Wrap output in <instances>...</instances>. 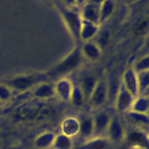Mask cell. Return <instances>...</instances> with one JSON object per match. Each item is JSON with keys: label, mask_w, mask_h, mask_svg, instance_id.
Returning a JSON list of instances; mask_svg holds the SVG:
<instances>
[{"label": "cell", "mask_w": 149, "mask_h": 149, "mask_svg": "<svg viewBox=\"0 0 149 149\" xmlns=\"http://www.w3.org/2000/svg\"><path fill=\"white\" fill-rule=\"evenodd\" d=\"M47 101L33 98L23 102L15 112V118L22 121H30L47 116L51 109Z\"/></svg>", "instance_id": "1"}, {"label": "cell", "mask_w": 149, "mask_h": 149, "mask_svg": "<svg viewBox=\"0 0 149 149\" xmlns=\"http://www.w3.org/2000/svg\"><path fill=\"white\" fill-rule=\"evenodd\" d=\"M82 57L80 49L79 48L73 49L49 71L47 76L65 77V74L72 72L80 65Z\"/></svg>", "instance_id": "2"}, {"label": "cell", "mask_w": 149, "mask_h": 149, "mask_svg": "<svg viewBox=\"0 0 149 149\" xmlns=\"http://www.w3.org/2000/svg\"><path fill=\"white\" fill-rule=\"evenodd\" d=\"M48 76L39 73L19 74L7 80L6 84L13 91L24 92L33 89L37 85L47 81Z\"/></svg>", "instance_id": "3"}, {"label": "cell", "mask_w": 149, "mask_h": 149, "mask_svg": "<svg viewBox=\"0 0 149 149\" xmlns=\"http://www.w3.org/2000/svg\"><path fill=\"white\" fill-rule=\"evenodd\" d=\"M55 5L58 9L71 34L74 38H79L82 21L80 11L75 9L76 7L67 6L62 1H56Z\"/></svg>", "instance_id": "4"}, {"label": "cell", "mask_w": 149, "mask_h": 149, "mask_svg": "<svg viewBox=\"0 0 149 149\" xmlns=\"http://www.w3.org/2000/svg\"><path fill=\"white\" fill-rule=\"evenodd\" d=\"M108 94L107 82L104 79L98 80L88 100L90 106L93 108H98L102 106L107 100Z\"/></svg>", "instance_id": "5"}, {"label": "cell", "mask_w": 149, "mask_h": 149, "mask_svg": "<svg viewBox=\"0 0 149 149\" xmlns=\"http://www.w3.org/2000/svg\"><path fill=\"white\" fill-rule=\"evenodd\" d=\"M101 3L98 1L84 2L80 10L81 19L100 25Z\"/></svg>", "instance_id": "6"}, {"label": "cell", "mask_w": 149, "mask_h": 149, "mask_svg": "<svg viewBox=\"0 0 149 149\" xmlns=\"http://www.w3.org/2000/svg\"><path fill=\"white\" fill-rule=\"evenodd\" d=\"M74 84L70 79L62 77L54 84L55 96L63 102H69Z\"/></svg>", "instance_id": "7"}, {"label": "cell", "mask_w": 149, "mask_h": 149, "mask_svg": "<svg viewBox=\"0 0 149 149\" xmlns=\"http://www.w3.org/2000/svg\"><path fill=\"white\" fill-rule=\"evenodd\" d=\"M134 98L121 83L115 100V108L116 111L119 112L129 111Z\"/></svg>", "instance_id": "8"}, {"label": "cell", "mask_w": 149, "mask_h": 149, "mask_svg": "<svg viewBox=\"0 0 149 149\" xmlns=\"http://www.w3.org/2000/svg\"><path fill=\"white\" fill-rule=\"evenodd\" d=\"M93 118L94 132L93 137H102L106 134L110 123L112 116L107 112H100L96 114Z\"/></svg>", "instance_id": "9"}, {"label": "cell", "mask_w": 149, "mask_h": 149, "mask_svg": "<svg viewBox=\"0 0 149 149\" xmlns=\"http://www.w3.org/2000/svg\"><path fill=\"white\" fill-rule=\"evenodd\" d=\"M106 134L109 142L116 143L123 139L125 130L120 120L116 116H112Z\"/></svg>", "instance_id": "10"}, {"label": "cell", "mask_w": 149, "mask_h": 149, "mask_svg": "<svg viewBox=\"0 0 149 149\" xmlns=\"http://www.w3.org/2000/svg\"><path fill=\"white\" fill-rule=\"evenodd\" d=\"M122 84L134 98L139 95L137 73L132 67L125 71L122 76Z\"/></svg>", "instance_id": "11"}, {"label": "cell", "mask_w": 149, "mask_h": 149, "mask_svg": "<svg viewBox=\"0 0 149 149\" xmlns=\"http://www.w3.org/2000/svg\"><path fill=\"white\" fill-rule=\"evenodd\" d=\"M80 121L74 116H68L64 118L61 123V133L72 138L80 132Z\"/></svg>", "instance_id": "12"}, {"label": "cell", "mask_w": 149, "mask_h": 149, "mask_svg": "<svg viewBox=\"0 0 149 149\" xmlns=\"http://www.w3.org/2000/svg\"><path fill=\"white\" fill-rule=\"evenodd\" d=\"M80 51L83 57L91 61L99 59L102 55L101 46L98 43L91 41L84 42L80 48Z\"/></svg>", "instance_id": "13"}, {"label": "cell", "mask_w": 149, "mask_h": 149, "mask_svg": "<svg viewBox=\"0 0 149 149\" xmlns=\"http://www.w3.org/2000/svg\"><path fill=\"white\" fill-rule=\"evenodd\" d=\"M31 95L33 98L47 101L55 96L54 84L47 81L42 82L31 89Z\"/></svg>", "instance_id": "14"}, {"label": "cell", "mask_w": 149, "mask_h": 149, "mask_svg": "<svg viewBox=\"0 0 149 149\" xmlns=\"http://www.w3.org/2000/svg\"><path fill=\"white\" fill-rule=\"evenodd\" d=\"M100 25L82 19L79 33V38L84 42L91 41L98 33Z\"/></svg>", "instance_id": "15"}, {"label": "cell", "mask_w": 149, "mask_h": 149, "mask_svg": "<svg viewBox=\"0 0 149 149\" xmlns=\"http://www.w3.org/2000/svg\"><path fill=\"white\" fill-rule=\"evenodd\" d=\"M56 134L51 131H45L38 135L34 141L37 149H48L52 147Z\"/></svg>", "instance_id": "16"}, {"label": "cell", "mask_w": 149, "mask_h": 149, "mask_svg": "<svg viewBox=\"0 0 149 149\" xmlns=\"http://www.w3.org/2000/svg\"><path fill=\"white\" fill-rule=\"evenodd\" d=\"M109 141L107 137H95L88 139L79 149H107Z\"/></svg>", "instance_id": "17"}, {"label": "cell", "mask_w": 149, "mask_h": 149, "mask_svg": "<svg viewBox=\"0 0 149 149\" xmlns=\"http://www.w3.org/2000/svg\"><path fill=\"white\" fill-rule=\"evenodd\" d=\"M148 107L149 101L148 95H140L134 98L130 111L142 114H148Z\"/></svg>", "instance_id": "18"}, {"label": "cell", "mask_w": 149, "mask_h": 149, "mask_svg": "<svg viewBox=\"0 0 149 149\" xmlns=\"http://www.w3.org/2000/svg\"><path fill=\"white\" fill-rule=\"evenodd\" d=\"M115 8V2L111 0L101 1L100 24L106 22L112 15Z\"/></svg>", "instance_id": "19"}, {"label": "cell", "mask_w": 149, "mask_h": 149, "mask_svg": "<svg viewBox=\"0 0 149 149\" xmlns=\"http://www.w3.org/2000/svg\"><path fill=\"white\" fill-rule=\"evenodd\" d=\"M52 147L53 149H73V141L72 138L61 133L56 134Z\"/></svg>", "instance_id": "20"}, {"label": "cell", "mask_w": 149, "mask_h": 149, "mask_svg": "<svg viewBox=\"0 0 149 149\" xmlns=\"http://www.w3.org/2000/svg\"><path fill=\"white\" fill-rule=\"evenodd\" d=\"M93 132L94 126L93 117H88L85 118L83 120L80 121L79 134L83 137L90 139L93 137Z\"/></svg>", "instance_id": "21"}, {"label": "cell", "mask_w": 149, "mask_h": 149, "mask_svg": "<svg viewBox=\"0 0 149 149\" xmlns=\"http://www.w3.org/2000/svg\"><path fill=\"white\" fill-rule=\"evenodd\" d=\"M97 81L98 80L93 76H87L83 80L81 84H79L84 93L85 100L88 101Z\"/></svg>", "instance_id": "22"}, {"label": "cell", "mask_w": 149, "mask_h": 149, "mask_svg": "<svg viewBox=\"0 0 149 149\" xmlns=\"http://www.w3.org/2000/svg\"><path fill=\"white\" fill-rule=\"evenodd\" d=\"M84 100V95L80 86L79 85H74L70 102L74 107H80L83 104Z\"/></svg>", "instance_id": "23"}, {"label": "cell", "mask_w": 149, "mask_h": 149, "mask_svg": "<svg viewBox=\"0 0 149 149\" xmlns=\"http://www.w3.org/2000/svg\"><path fill=\"white\" fill-rule=\"evenodd\" d=\"M139 95H144L146 91L148 90L149 86V71H143L137 73Z\"/></svg>", "instance_id": "24"}, {"label": "cell", "mask_w": 149, "mask_h": 149, "mask_svg": "<svg viewBox=\"0 0 149 149\" xmlns=\"http://www.w3.org/2000/svg\"><path fill=\"white\" fill-rule=\"evenodd\" d=\"M130 142L137 144H144L148 146V137L144 132L137 130L132 132L129 137Z\"/></svg>", "instance_id": "25"}, {"label": "cell", "mask_w": 149, "mask_h": 149, "mask_svg": "<svg viewBox=\"0 0 149 149\" xmlns=\"http://www.w3.org/2000/svg\"><path fill=\"white\" fill-rule=\"evenodd\" d=\"M133 70L137 73L141 72L148 70L149 69V59L148 55H145L139 60L136 61L132 67Z\"/></svg>", "instance_id": "26"}, {"label": "cell", "mask_w": 149, "mask_h": 149, "mask_svg": "<svg viewBox=\"0 0 149 149\" xmlns=\"http://www.w3.org/2000/svg\"><path fill=\"white\" fill-rule=\"evenodd\" d=\"M127 116L132 120L133 121L137 123H140L144 125L148 126V114H142L139 113L134 112L132 111H128L127 112Z\"/></svg>", "instance_id": "27"}, {"label": "cell", "mask_w": 149, "mask_h": 149, "mask_svg": "<svg viewBox=\"0 0 149 149\" xmlns=\"http://www.w3.org/2000/svg\"><path fill=\"white\" fill-rule=\"evenodd\" d=\"M13 95V90L6 84H0V101L5 103L10 100Z\"/></svg>", "instance_id": "28"}, {"label": "cell", "mask_w": 149, "mask_h": 149, "mask_svg": "<svg viewBox=\"0 0 149 149\" xmlns=\"http://www.w3.org/2000/svg\"><path fill=\"white\" fill-rule=\"evenodd\" d=\"M2 104H3V103H2V102H1L0 101V108H1V107H2Z\"/></svg>", "instance_id": "29"}]
</instances>
